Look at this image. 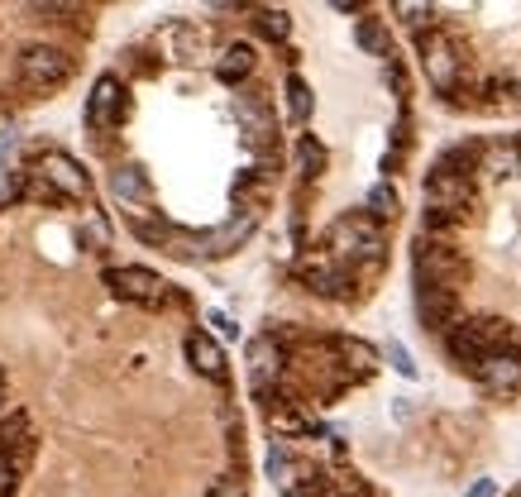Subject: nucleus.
I'll return each mask as SVG.
<instances>
[{
  "label": "nucleus",
  "instance_id": "30",
  "mask_svg": "<svg viewBox=\"0 0 521 497\" xmlns=\"http://www.w3.org/2000/svg\"><path fill=\"white\" fill-rule=\"evenodd\" d=\"M392 15H397L402 24H412V29H416V24L431 20V5H416V0H397V5H392Z\"/></svg>",
  "mask_w": 521,
  "mask_h": 497
},
{
  "label": "nucleus",
  "instance_id": "26",
  "mask_svg": "<svg viewBox=\"0 0 521 497\" xmlns=\"http://www.w3.org/2000/svg\"><path fill=\"white\" fill-rule=\"evenodd\" d=\"M254 24H259V34L278 39V44H283L287 34H292V20H287V10H259V15H254Z\"/></svg>",
  "mask_w": 521,
  "mask_h": 497
},
{
  "label": "nucleus",
  "instance_id": "38",
  "mask_svg": "<svg viewBox=\"0 0 521 497\" xmlns=\"http://www.w3.org/2000/svg\"><path fill=\"white\" fill-rule=\"evenodd\" d=\"M0 407H5V383H0Z\"/></svg>",
  "mask_w": 521,
  "mask_h": 497
},
{
  "label": "nucleus",
  "instance_id": "4",
  "mask_svg": "<svg viewBox=\"0 0 521 497\" xmlns=\"http://www.w3.org/2000/svg\"><path fill=\"white\" fill-rule=\"evenodd\" d=\"M412 268H416V287H445L455 292V282L464 278V259L455 254V244H440V239H416V254H412Z\"/></svg>",
  "mask_w": 521,
  "mask_h": 497
},
{
  "label": "nucleus",
  "instance_id": "6",
  "mask_svg": "<svg viewBox=\"0 0 521 497\" xmlns=\"http://www.w3.org/2000/svg\"><path fill=\"white\" fill-rule=\"evenodd\" d=\"M235 120L239 130H244V144L254 153H268L273 149V139H278V120H273V110L263 101L259 91H239L235 96Z\"/></svg>",
  "mask_w": 521,
  "mask_h": 497
},
{
  "label": "nucleus",
  "instance_id": "33",
  "mask_svg": "<svg viewBox=\"0 0 521 497\" xmlns=\"http://www.w3.org/2000/svg\"><path fill=\"white\" fill-rule=\"evenodd\" d=\"M106 239H110L106 220H101V211H91V220H87V244H91V249H106Z\"/></svg>",
  "mask_w": 521,
  "mask_h": 497
},
{
  "label": "nucleus",
  "instance_id": "29",
  "mask_svg": "<svg viewBox=\"0 0 521 497\" xmlns=\"http://www.w3.org/2000/svg\"><path fill=\"white\" fill-rule=\"evenodd\" d=\"M297 163H302V177H316L326 168V149L316 144V139H302V149H297Z\"/></svg>",
  "mask_w": 521,
  "mask_h": 497
},
{
  "label": "nucleus",
  "instance_id": "23",
  "mask_svg": "<svg viewBox=\"0 0 521 497\" xmlns=\"http://www.w3.org/2000/svg\"><path fill=\"white\" fill-rule=\"evenodd\" d=\"M335 354L345 359V368H359V373H369L378 364V349L364 345V340H335Z\"/></svg>",
  "mask_w": 521,
  "mask_h": 497
},
{
  "label": "nucleus",
  "instance_id": "31",
  "mask_svg": "<svg viewBox=\"0 0 521 497\" xmlns=\"http://www.w3.org/2000/svg\"><path fill=\"white\" fill-rule=\"evenodd\" d=\"M388 364L402 373V378H416V364L412 354H407V345H397V340H388Z\"/></svg>",
  "mask_w": 521,
  "mask_h": 497
},
{
  "label": "nucleus",
  "instance_id": "16",
  "mask_svg": "<svg viewBox=\"0 0 521 497\" xmlns=\"http://www.w3.org/2000/svg\"><path fill=\"white\" fill-rule=\"evenodd\" d=\"M474 378L488 392H517L521 388V354L517 349H502V354H488L483 364L474 368Z\"/></svg>",
  "mask_w": 521,
  "mask_h": 497
},
{
  "label": "nucleus",
  "instance_id": "40",
  "mask_svg": "<svg viewBox=\"0 0 521 497\" xmlns=\"http://www.w3.org/2000/svg\"><path fill=\"white\" fill-rule=\"evenodd\" d=\"M517 497H521V488H517Z\"/></svg>",
  "mask_w": 521,
  "mask_h": 497
},
{
  "label": "nucleus",
  "instance_id": "5",
  "mask_svg": "<svg viewBox=\"0 0 521 497\" xmlns=\"http://www.w3.org/2000/svg\"><path fill=\"white\" fill-rule=\"evenodd\" d=\"M153 44H158V53H163V63L192 67L211 53V34H206L196 20H168L158 34H153Z\"/></svg>",
  "mask_w": 521,
  "mask_h": 497
},
{
  "label": "nucleus",
  "instance_id": "36",
  "mask_svg": "<svg viewBox=\"0 0 521 497\" xmlns=\"http://www.w3.org/2000/svg\"><path fill=\"white\" fill-rule=\"evenodd\" d=\"M469 497H498V483L493 478H478L474 488H469Z\"/></svg>",
  "mask_w": 521,
  "mask_h": 497
},
{
  "label": "nucleus",
  "instance_id": "10",
  "mask_svg": "<svg viewBox=\"0 0 521 497\" xmlns=\"http://www.w3.org/2000/svg\"><path fill=\"white\" fill-rule=\"evenodd\" d=\"M474 201V182L455 173H440L431 168L426 177V211H445V216H464V206Z\"/></svg>",
  "mask_w": 521,
  "mask_h": 497
},
{
  "label": "nucleus",
  "instance_id": "22",
  "mask_svg": "<svg viewBox=\"0 0 521 497\" xmlns=\"http://www.w3.org/2000/svg\"><path fill=\"white\" fill-rule=\"evenodd\" d=\"M364 211L383 225V220H392L397 211H402V196H397L392 182H378V187H369V196H364Z\"/></svg>",
  "mask_w": 521,
  "mask_h": 497
},
{
  "label": "nucleus",
  "instance_id": "12",
  "mask_svg": "<svg viewBox=\"0 0 521 497\" xmlns=\"http://www.w3.org/2000/svg\"><path fill=\"white\" fill-rule=\"evenodd\" d=\"M416 321L426 330H459V297L445 287H416Z\"/></svg>",
  "mask_w": 521,
  "mask_h": 497
},
{
  "label": "nucleus",
  "instance_id": "35",
  "mask_svg": "<svg viewBox=\"0 0 521 497\" xmlns=\"http://www.w3.org/2000/svg\"><path fill=\"white\" fill-rule=\"evenodd\" d=\"M211 325H216L220 335H239V325L230 321V316H225V311H211Z\"/></svg>",
  "mask_w": 521,
  "mask_h": 497
},
{
  "label": "nucleus",
  "instance_id": "9",
  "mask_svg": "<svg viewBox=\"0 0 521 497\" xmlns=\"http://www.w3.org/2000/svg\"><path fill=\"white\" fill-rule=\"evenodd\" d=\"M34 173H39L48 187H53V196H58V201H87V196H91V177L77 168V158H67V153H58V149L44 153Z\"/></svg>",
  "mask_w": 521,
  "mask_h": 497
},
{
  "label": "nucleus",
  "instance_id": "1",
  "mask_svg": "<svg viewBox=\"0 0 521 497\" xmlns=\"http://www.w3.org/2000/svg\"><path fill=\"white\" fill-rule=\"evenodd\" d=\"M326 254L340 263V268H349V263L378 268V263H383V225H378L369 211H349V216H340L330 225Z\"/></svg>",
  "mask_w": 521,
  "mask_h": 497
},
{
  "label": "nucleus",
  "instance_id": "28",
  "mask_svg": "<svg viewBox=\"0 0 521 497\" xmlns=\"http://www.w3.org/2000/svg\"><path fill=\"white\" fill-rule=\"evenodd\" d=\"M268 474L278 478V483H287V488H292V474H297V464H292V454H287L283 440H278V445L268 450Z\"/></svg>",
  "mask_w": 521,
  "mask_h": 497
},
{
  "label": "nucleus",
  "instance_id": "15",
  "mask_svg": "<svg viewBox=\"0 0 521 497\" xmlns=\"http://www.w3.org/2000/svg\"><path fill=\"white\" fill-rule=\"evenodd\" d=\"M110 192L120 206H134V216L139 211H149L153 206V187H149V173L139 168V163H120L115 173H110Z\"/></svg>",
  "mask_w": 521,
  "mask_h": 497
},
{
  "label": "nucleus",
  "instance_id": "24",
  "mask_svg": "<svg viewBox=\"0 0 521 497\" xmlns=\"http://www.w3.org/2000/svg\"><path fill=\"white\" fill-rule=\"evenodd\" d=\"M287 115H292L297 125L311 120V87H306L302 77H287Z\"/></svg>",
  "mask_w": 521,
  "mask_h": 497
},
{
  "label": "nucleus",
  "instance_id": "8",
  "mask_svg": "<svg viewBox=\"0 0 521 497\" xmlns=\"http://www.w3.org/2000/svg\"><path fill=\"white\" fill-rule=\"evenodd\" d=\"M106 287L120 297V302H134V306H163L168 302V282L158 278L153 268H110Z\"/></svg>",
  "mask_w": 521,
  "mask_h": 497
},
{
  "label": "nucleus",
  "instance_id": "39",
  "mask_svg": "<svg viewBox=\"0 0 521 497\" xmlns=\"http://www.w3.org/2000/svg\"><path fill=\"white\" fill-rule=\"evenodd\" d=\"M283 497H302V493H283Z\"/></svg>",
  "mask_w": 521,
  "mask_h": 497
},
{
  "label": "nucleus",
  "instance_id": "37",
  "mask_svg": "<svg viewBox=\"0 0 521 497\" xmlns=\"http://www.w3.org/2000/svg\"><path fill=\"white\" fill-rule=\"evenodd\" d=\"M507 106H521V82H512V87H507Z\"/></svg>",
  "mask_w": 521,
  "mask_h": 497
},
{
  "label": "nucleus",
  "instance_id": "25",
  "mask_svg": "<svg viewBox=\"0 0 521 497\" xmlns=\"http://www.w3.org/2000/svg\"><path fill=\"white\" fill-rule=\"evenodd\" d=\"M354 39H359L364 53H373V58H388V34H383V24H378V20H359Z\"/></svg>",
  "mask_w": 521,
  "mask_h": 497
},
{
  "label": "nucleus",
  "instance_id": "34",
  "mask_svg": "<svg viewBox=\"0 0 521 497\" xmlns=\"http://www.w3.org/2000/svg\"><path fill=\"white\" fill-rule=\"evenodd\" d=\"M15 144H20V125H5V130H0V163L15 153Z\"/></svg>",
  "mask_w": 521,
  "mask_h": 497
},
{
  "label": "nucleus",
  "instance_id": "17",
  "mask_svg": "<svg viewBox=\"0 0 521 497\" xmlns=\"http://www.w3.org/2000/svg\"><path fill=\"white\" fill-rule=\"evenodd\" d=\"M278 373H283V349H278V340L273 335L249 340V378H254V388H268Z\"/></svg>",
  "mask_w": 521,
  "mask_h": 497
},
{
  "label": "nucleus",
  "instance_id": "27",
  "mask_svg": "<svg viewBox=\"0 0 521 497\" xmlns=\"http://www.w3.org/2000/svg\"><path fill=\"white\" fill-rule=\"evenodd\" d=\"M268 421H273V431H278V435H306V431H311V421H306L302 411H292V407L268 411Z\"/></svg>",
  "mask_w": 521,
  "mask_h": 497
},
{
  "label": "nucleus",
  "instance_id": "18",
  "mask_svg": "<svg viewBox=\"0 0 521 497\" xmlns=\"http://www.w3.org/2000/svg\"><path fill=\"white\" fill-rule=\"evenodd\" d=\"M187 359H192V368L201 373V378H225V349L206 335V330H192L187 335Z\"/></svg>",
  "mask_w": 521,
  "mask_h": 497
},
{
  "label": "nucleus",
  "instance_id": "3",
  "mask_svg": "<svg viewBox=\"0 0 521 497\" xmlns=\"http://www.w3.org/2000/svg\"><path fill=\"white\" fill-rule=\"evenodd\" d=\"M72 77V58H67L63 48L53 44H29L20 53V87L34 91V96H48V91H58Z\"/></svg>",
  "mask_w": 521,
  "mask_h": 497
},
{
  "label": "nucleus",
  "instance_id": "7",
  "mask_svg": "<svg viewBox=\"0 0 521 497\" xmlns=\"http://www.w3.org/2000/svg\"><path fill=\"white\" fill-rule=\"evenodd\" d=\"M421 67L431 77V87L440 96H450L464 77V63H459V48L445 39V34H421Z\"/></svg>",
  "mask_w": 521,
  "mask_h": 497
},
{
  "label": "nucleus",
  "instance_id": "2",
  "mask_svg": "<svg viewBox=\"0 0 521 497\" xmlns=\"http://www.w3.org/2000/svg\"><path fill=\"white\" fill-rule=\"evenodd\" d=\"M445 345H450V359L459 368H469L474 373L488 354H502V349L512 345V325L502 321V316H478V321H459V330L445 335Z\"/></svg>",
  "mask_w": 521,
  "mask_h": 497
},
{
  "label": "nucleus",
  "instance_id": "20",
  "mask_svg": "<svg viewBox=\"0 0 521 497\" xmlns=\"http://www.w3.org/2000/svg\"><path fill=\"white\" fill-rule=\"evenodd\" d=\"M254 63H259V58H254V48H249V44H230L225 53H220L216 72L225 77V82H244V77L254 72Z\"/></svg>",
  "mask_w": 521,
  "mask_h": 497
},
{
  "label": "nucleus",
  "instance_id": "21",
  "mask_svg": "<svg viewBox=\"0 0 521 497\" xmlns=\"http://www.w3.org/2000/svg\"><path fill=\"white\" fill-rule=\"evenodd\" d=\"M478 163H483V149H478V144H455V149L440 153L435 168H440V173H455V177H469Z\"/></svg>",
  "mask_w": 521,
  "mask_h": 497
},
{
  "label": "nucleus",
  "instance_id": "32",
  "mask_svg": "<svg viewBox=\"0 0 521 497\" xmlns=\"http://www.w3.org/2000/svg\"><path fill=\"white\" fill-rule=\"evenodd\" d=\"M211 497H249V488H244V478L239 474H225V478H216Z\"/></svg>",
  "mask_w": 521,
  "mask_h": 497
},
{
  "label": "nucleus",
  "instance_id": "11",
  "mask_svg": "<svg viewBox=\"0 0 521 497\" xmlns=\"http://www.w3.org/2000/svg\"><path fill=\"white\" fill-rule=\"evenodd\" d=\"M120 115H125V82L115 72H106V77H96V87L87 96V125L91 130H110Z\"/></svg>",
  "mask_w": 521,
  "mask_h": 497
},
{
  "label": "nucleus",
  "instance_id": "14",
  "mask_svg": "<svg viewBox=\"0 0 521 497\" xmlns=\"http://www.w3.org/2000/svg\"><path fill=\"white\" fill-rule=\"evenodd\" d=\"M254 225H259V211H254V206H244V211H235L225 225L206 230V259H225V254H235L239 244L254 235Z\"/></svg>",
  "mask_w": 521,
  "mask_h": 497
},
{
  "label": "nucleus",
  "instance_id": "13",
  "mask_svg": "<svg viewBox=\"0 0 521 497\" xmlns=\"http://www.w3.org/2000/svg\"><path fill=\"white\" fill-rule=\"evenodd\" d=\"M297 278H302L311 292H321V297H345V287H349V273L335 259H330L326 249L306 254V259L297 263Z\"/></svg>",
  "mask_w": 521,
  "mask_h": 497
},
{
  "label": "nucleus",
  "instance_id": "19",
  "mask_svg": "<svg viewBox=\"0 0 521 497\" xmlns=\"http://www.w3.org/2000/svg\"><path fill=\"white\" fill-rule=\"evenodd\" d=\"M478 173H488V177H521V139L488 144V149H483V163H478Z\"/></svg>",
  "mask_w": 521,
  "mask_h": 497
}]
</instances>
